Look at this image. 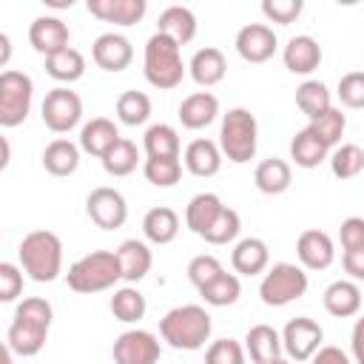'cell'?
Here are the masks:
<instances>
[{
    "label": "cell",
    "instance_id": "1",
    "mask_svg": "<svg viewBox=\"0 0 364 364\" xmlns=\"http://www.w3.org/2000/svg\"><path fill=\"white\" fill-rule=\"evenodd\" d=\"M51 318H54V307L46 299H40V296L23 299L14 307V318L6 330V344L11 347V353L23 355V358L37 355L48 341Z\"/></svg>",
    "mask_w": 364,
    "mask_h": 364
},
{
    "label": "cell",
    "instance_id": "2",
    "mask_svg": "<svg viewBox=\"0 0 364 364\" xmlns=\"http://www.w3.org/2000/svg\"><path fill=\"white\" fill-rule=\"evenodd\" d=\"M210 330L213 321L202 304H179L159 318V336L173 350H202L210 338Z\"/></svg>",
    "mask_w": 364,
    "mask_h": 364
},
{
    "label": "cell",
    "instance_id": "3",
    "mask_svg": "<svg viewBox=\"0 0 364 364\" xmlns=\"http://www.w3.org/2000/svg\"><path fill=\"white\" fill-rule=\"evenodd\" d=\"M17 259L28 279L48 284L63 273V242L54 230H31L17 247Z\"/></svg>",
    "mask_w": 364,
    "mask_h": 364
},
{
    "label": "cell",
    "instance_id": "4",
    "mask_svg": "<svg viewBox=\"0 0 364 364\" xmlns=\"http://www.w3.org/2000/svg\"><path fill=\"white\" fill-rule=\"evenodd\" d=\"M188 65L182 63V46H176L168 34H151L145 43V57H142V74L148 85L159 91H171L182 82Z\"/></svg>",
    "mask_w": 364,
    "mask_h": 364
},
{
    "label": "cell",
    "instance_id": "5",
    "mask_svg": "<svg viewBox=\"0 0 364 364\" xmlns=\"http://www.w3.org/2000/svg\"><path fill=\"white\" fill-rule=\"evenodd\" d=\"M119 279H122V267H119L117 250H91L82 259H77L65 273L68 287L82 296L111 290Z\"/></svg>",
    "mask_w": 364,
    "mask_h": 364
},
{
    "label": "cell",
    "instance_id": "6",
    "mask_svg": "<svg viewBox=\"0 0 364 364\" xmlns=\"http://www.w3.org/2000/svg\"><path fill=\"white\" fill-rule=\"evenodd\" d=\"M219 148L236 165L250 162L256 156V148H259V122H256V117L247 108H230L222 117Z\"/></svg>",
    "mask_w": 364,
    "mask_h": 364
},
{
    "label": "cell",
    "instance_id": "7",
    "mask_svg": "<svg viewBox=\"0 0 364 364\" xmlns=\"http://www.w3.org/2000/svg\"><path fill=\"white\" fill-rule=\"evenodd\" d=\"M307 284H310V279L301 264L279 262L264 270V276L259 282V296L267 307H284V304L299 301L307 293Z\"/></svg>",
    "mask_w": 364,
    "mask_h": 364
},
{
    "label": "cell",
    "instance_id": "8",
    "mask_svg": "<svg viewBox=\"0 0 364 364\" xmlns=\"http://www.w3.org/2000/svg\"><path fill=\"white\" fill-rule=\"evenodd\" d=\"M34 100V82L26 71L6 68L0 74V125L17 128L26 122Z\"/></svg>",
    "mask_w": 364,
    "mask_h": 364
},
{
    "label": "cell",
    "instance_id": "9",
    "mask_svg": "<svg viewBox=\"0 0 364 364\" xmlns=\"http://www.w3.org/2000/svg\"><path fill=\"white\" fill-rule=\"evenodd\" d=\"M40 117L43 125L54 134H68L71 128L80 125L82 119V100L77 91H71L68 85H57L46 94L43 105H40Z\"/></svg>",
    "mask_w": 364,
    "mask_h": 364
},
{
    "label": "cell",
    "instance_id": "10",
    "mask_svg": "<svg viewBox=\"0 0 364 364\" xmlns=\"http://www.w3.org/2000/svg\"><path fill=\"white\" fill-rule=\"evenodd\" d=\"M324 330L316 318L310 316H296L284 324L282 330V347H284V355L299 364V361H310L324 344Z\"/></svg>",
    "mask_w": 364,
    "mask_h": 364
},
{
    "label": "cell",
    "instance_id": "11",
    "mask_svg": "<svg viewBox=\"0 0 364 364\" xmlns=\"http://www.w3.org/2000/svg\"><path fill=\"white\" fill-rule=\"evenodd\" d=\"M85 213L88 219L102 230H117L128 219V202L117 188L100 185L85 196Z\"/></svg>",
    "mask_w": 364,
    "mask_h": 364
},
{
    "label": "cell",
    "instance_id": "12",
    "mask_svg": "<svg viewBox=\"0 0 364 364\" xmlns=\"http://www.w3.org/2000/svg\"><path fill=\"white\" fill-rule=\"evenodd\" d=\"M111 355H114V364H156L162 355V347L154 333L134 327L117 336Z\"/></svg>",
    "mask_w": 364,
    "mask_h": 364
},
{
    "label": "cell",
    "instance_id": "13",
    "mask_svg": "<svg viewBox=\"0 0 364 364\" xmlns=\"http://www.w3.org/2000/svg\"><path fill=\"white\" fill-rule=\"evenodd\" d=\"M236 54L245 60V63H267L276 48H279V40H276V31L267 26V23H247L236 31Z\"/></svg>",
    "mask_w": 364,
    "mask_h": 364
},
{
    "label": "cell",
    "instance_id": "14",
    "mask_svg": "<svg viewBox=\"0 0 364 364\" xmlns=\"http://www.w3.org/2000/svg\"><path fill=\"white\" fill-rule=\"evenodd\" d=\"M68 40H71V31H68V23H63L60 17L54 14H40L31 20L28 26V43L37 54L43 57H51L63 48H68Z\"/></svg>",
    "mask_w": 364,
    "mask_h": 364
},
{
    "label": "cell",
    "instance_id": "15",
    "mask_svg": "<svg viewBox=\"0 0 364 364\" xmlns=\"http://www.w3.org/2000/svg\"><path fill=\"white\" fill-rule=\"evenodd\" d=\"M296 256H299V264L304 270H327L336 259V245H333L330 233H324L318 228H310V230L299 233Z\"/></svg>",
    "mask_w": 364,
    "mask_h": 364
},
{
    "label": "cell",
    "instance_id": "16",
    "mask_svg": "<svg viewBox=\"0 0 364 364\" xmlns=\"http://www.w3.org/2000/svg\"><path fill=\"white\" fill-rule=\"evenodd\" d=\"M91 57L94 63L102 68V71H125L134 60V46L125 34H117V31H105L94 40L91 46Z\"/></svg>",
    "mask_w": 364,
    "mask_h": 364
},
{
    "label": "cell",
    "instance_id": "17",
    "mask_svg": "<svg viewBox=\"0 0 364 364\" xmlns=\"http://www.w3.org/2000/svg\"><path fill=\"white\" fill-rule=\"evenodd\" d=\"M321 57H324V54H321V46H318V40L310 37V34H296V37H290L287 46L282 48L284 68H287L290 74H301V77L313 74V71L321 65Z\"/></svg>",
    "mask_w": 364,
    "mask_h": 364
},
{
    "label": "cell",
    "instance_id": "18",
    "mask_svg": "<svg viewBox=\"0 0 364 364\" xmlns=\"http://www.w3.org/2000/svg\"><path fill=\"white\" fill-rule=\"evenodd\" d=\"M88 14L102 20V23H114V26H134L145 17L148 3L145 0H88L85 3Z\"/></svg>",
    "mask_w": 364,
    "mask_h": 364
},
{
    "label": "cell",
    "instance_id": "19",
    "mask_svg": "<svg viewBox=\"0 0 364 364\" xmlns=\"http://www.w3.org/2000/svg\"><path fill=\"white\" fill-rule=\"evenodd\" d=\"M230 264L239 276H259L270 267V247L264 239L259 236H247L239 239L233 253H230Z\"/></svg>",
    "mask_w": 364,
    "mask_h": 364
},
{
    "label": "cell",
    "instance_id": "20",
    "mask_svg": "<svg viewBox=\"0 0 364 364\" xmlns=\"http://www.w3.org/2000/svg\"><path fill=\"white\" fill-rule=\"evenodd\" d=\"M188 74H191V80H193L196 85H202V88L219 85V82L225 80V74H228V60H225V54H222L216 46H205V48H199V51L191 57Z\"/></svg>",
    "mask_w": 364,
    "mask_h": 364
},
{
    "label": "cell",
    "instance_id": "21",
    "mask_svg": "<svg viewBox=\"0 0 364 364\" xmlns=\"http://www.w3.org/2000/svg\"><path fill=\"white\" fill-rule=\"evenodd\" d=\"M179 122L191 131H199V128H208L216 117H219V100L216 94L210 91H193L188 94L182 102H179Z\"/></svg>",
    "mask_w": 364,
    "mask_h": 364
},
{
    "label": "cell",
    "instance_id": "22",
    "mask_svg": "<svg viewBox=\"0 0 364 364\" xmlns=\"http://www.w3.org/2000/svg\"><path fill=\"white\" fill-rule=\"evenodd\" d=\"M117 259H119V267H122V282H128V284L142 282V279L151 273V267H154V253H151V247H148L145 242H139V239H125V242H119Z\"/></svg>",
    "mask_w": 364,
    "mask_h": 364
},
{
    "label": "cell",
    "instance_id": "23",
    "mask_svg": "<svg viewBox=\"0 0 364 364\" xmlns=\"http://www.w3.org/2000/svg\"><path fill=\"white\" fill-rule=\"evenodd\" d=\"M321 301H324V310H327L330 316H336V318H350V316H358L364 296H361V287H358L353 279H338V282L327 284Z\"/></svg>",
    "mask_w": 364,
    "mask_h": 364
},
{
    "label": "cell",
    "instance_id": "24",
    "mask_svg": "<svg viewBox=\"0 0 364 364\" xmlns=\"http://www.w3.org/2000/svg\"><path fill=\"white\" fill-rule=\"evenodd\" d=\"M245 353L250 355L253 364H273L284 353L282 333L273 330L270 324H253L245 336Z\"/></svg>",
    "mask_w": 364,
    "mask_h": 364
},
{
    "label": "cell",
    "instance_id": "25",
    "mask_svg": "<svg viewBox=\"0 0 364 364\" xmlns=\"http://www.w3.org/2000/svg\"><path fill=\"white\" fill-rule=\"evenodd\" d=\"M222 159H225V154H222L219 142L202 139V136L188 142V148L182 154V162L193 176H216L222 168Z\"/></svg>",
    "mask_w": 364,
    "mask_h": 364
},
{
    "label": "cell",
    "instance_id": "26",
    "mask_svg": "<svg viewBox=\"0 0 364 364\" xmlns=\"http://www.w3.org/2000/svg\"><path fill=\"white\" fill-rule=\"evenodd\" d=\"M117 139H119V128H117L114 119H108V117H94V119L85 122L82 131H80V148H82L85 154L97 156V159H102V156L111 151V145H114Z\"/></svg>",
    "mask_w": 364,
    "mask_h": 364
},
{
    "label": "cell",
    "instance_id": "27",
    "mask_svg": "<svg viewBox=\"0 0 364 364\" xmlns=\"http://www.w3.org/2000/svg\"><path fill=\"white\" fill-rule=\"evenodd\" d=\"M80 145H74L71 139L60 136V139H51L46 148H43V168L51 173V176H71L77 168H80Z\"/></svg>",
    "mask_w": 364,
    "mask_h": 364
},
{
    "label": "cell",
    "instance_id": "28",
    "mask_svg": "<svg viewBox=\"0 0 364 364\" xmlns=\"http://www.w3.org/2000/svg\"><path fill=\"white\" fill-rule=\"evenodd\" d=\"M222 210H225V202H222L216 193H210V191L196 193V196H191V202H188V208H185V225H188L191 233L205 236L208 228L216 222V216H219Z\"/></svg>",
    "mask_w": 364,
    "mask_h": 364
},
{
    "label": "cell",
    "instance_id": "29",
    "mask_svg": "<svg viewBox=\"0 0 364 364\" xmlns=\"http://www.w3.org/2000/svg\"><path fill=\"white\" fill-rule=\"evenodd\" d=\"M156 31L168 34L176 46H188L196 37V14L188 6H168L156 20Z\"/></svg>",
    "mask_w": 364,
    "mask_h": 364
},
{
    "label": "cell",
    "instance_id": "30",
    "mask_svg": "<svg viewBox=\"0 0 364 364\" xmlns=\"http://www.w3.org/2000/svg\"><path fill=\"white\" fill-rule=\"evenodd\" d=\"M253 182L262 193L267 196H279L290 188L293 182V168L287 159H279V156H270V159H262L253 171Z\"/></svg>",
    "mask_w": 364,
    "mask_h": 364
},
{
    "label": "cell",
    "instance_id": "31",
    "mask_svg": "<svg viewBox=\"0 0 364 364\" xmlns=\"http://www.w3.org/2000/svg\"><path fill=\"white\" fill-rule=\"evenodd\" d=\"M142 233L151 245H171L179 233V213L168 205H156L142 216Z\"/></svg>",
    "mask_w": 364,
    "mask_h": 364
},
{
    "label": "cell",
    "instance_id": "32",
    "mask_svg": "<svg viewBox=\"0 0 364 364\" xmlns=\"http://www.w3.org/2000/svg\"><path fill=\"white\" fill-rule=\"evenodd\" d=\"M142 148H145V156H151V159H179V154H182L179 131L168 122L148 125V131L142 136Z\"/></svg>",
    "mask_w": 364,
    "mask_h": 364
},
{
    "label": "cell",
    "instance_id": "33",
    "mask_svg": "<svg viewBox=\"0 0 364 364\" xmlns=\"http://www.w3.org/2000/svg\"><path fill=\"white\" fill-rule=\"evenodd\" d=\"M290 159L304 168V171H313L318 168L324 159H330V148L310 131V128H301L293 139H290Z\"/></svg>",
    "mask_w": 364,
    "mask_h": 364
},
{
    "label": "cell",
    "instance_id": "34",
    "mask_svg": "<svg viewBox=\"0 0 364 364\" xmlns=\"http://www.w3.org/2000/svg\"><path fill=\"white\" fill-rule=\"evenodd\" d=\"M46 71L57 82H77L85 74V57H82V51L68 46V48L46 57Z\"/></svg>",
    "mask_w": 364,
    "mask_h": 364
},
{
    "label": "cell",
    "instance_id": "35",
    "mask_svg": "<svg viewBox=\"0 0 364 364\" xmlns=\"http://www.w3.org/2000/svg\"><path fill=\"white\" fill-rule=\"evenodd\" d=\"M296 105H299V111H301L307 119H316V117H321L324 111L333 108L330 88H327L321 80H304V82L296 88Z\"/></svg>",
    "mask_w": 364,
    "mask_h": 364
},
{
    "label": "cell",
    "instance_id": "36",
    "mask_svg": "<svg viewBox=\"0 0 364 364\" xmlns=\"http://www.w3.org/2000/svg\"><path fill=\"white\" fill-rule=\"evenodd\" d=\"M145 310H148V301H145V296L134 284H125V287L114 290V296H111V313H114L117 321L136 324L145 316Z\"/></svg>",
    "mask_w": 364,
    "mask_h": 364
},
{
    "label": "cell",
    "instance_id": "37",
    "mask_svg": "<svg viewBox=\"0 0 364 364\" xmlns=\"http://www.w3.org/2000/svg\"><path fill=\"white\" fill-rule=\"evenodd\" d=\"M100 162H102V171H105L108 176H128V173H134L136 165H139V151H136V145H134L131 139L119 136V139L111 145V151H108Z\"/></svg>",
    "mask_w": 364,
    "mask_h": 364
},
{
    "label": "cell",
    "instance_id": "38",
    "mask_svg": "<svg viewBox=\"0 0 364 364\" xmlns=\"http://www.w3.org/2000/svg\"><path fill=\"white\" fill-rule=\"evenodd\" d=\"M151 108L154 105H151V97L145 91H122L117 97V119L122 125H131V128L145 125L151 117Z\"/></svg>",
    "mask_w": 364,
    "mask_h": 364
},
{
    "label": "cell",
    "instance_id": "39",
    "mask_svg": "<svg viewBox=\"0 0 364 364\" xmlns=\"http://www.w3.org/2000/svg\"><path fill=\"white\" fill-rule=\"evenodd\" d=\"M330 171L336 179H355L364 171V148L355 142H341L330 154Z\"/></svg>",
    "mask_w": 364,
    "mask_h": 364
},
{
    "label": "cell",
    "instance_id": "40",
    "mask_svg": "<svg viewBox=\"0 0 364 364\" xmlns=\"http://www.w3.org/2000/svg\"><path fill=\"white\" fill-rule=\"evenodd\" d=\"M199 296H202V301L210 304V307H230V304H236L239 296H242V282H239L236 273H222L216 282H210L208 287H202Z\"/></svg>",
    "mask_w": 364,
    "mask_h": 364
},
{
    "label": "cell",
    "instance_id": "41",
    "mask_svg": "<svg viewBox=\"0 0 364 364\" xmlns=\"http://www.w3.org/2000/svg\"><path fill=\"white\" fill-rule=\"evenodd\" d=\"M307 128L333 151V148L341 145V136H344V128H347V117L341 114V108H330V111H324L321 117L310 119Z\"/></svg>",
    "mask_w": 364,
    "mask_h": 364
},
{
    "label": "cell",
    "instance_id": "42",
    "mask_svg": "<svg viewBox=\"0 0 364 364\" xmlns=\"http://www.w3.org/2000/svg\"><path fill=\"white\" fill-rule=\"evenodd\" d=\"M142 173L154 188H173L182 179V162L179 159H151V156H145Z\"/></svg>",
    "mask_w": 364,
    "mask_h": 364
},
{
    "label": "cell",
    "instance_id": "43",
    "mask_svg": "<svg viewBox=\"0 0 364 364\" xmlns=\"http://www.w3.org/2000/svg\"><path fill=\"white\" fill-rule=\"evenodd\" d=\"M188 282L196 287V290H202V287H208L210 282H216L222 273H225V267H222V262L216 259V256H210V253H199V256H193L191 262H188Z\"/></svg>",
    "mask_w": 364,
    "mask_h": 364
},
{
    "label": "cell",
    "instance_id": "44",
    "mask_svg": "<svg viewBox=\"0 0 364 364\" xmlns=\"http://www.w3.org/2000/svg\"><path fill=\"white\" fill-rule=\"evenodd\" d=\"M239 230H242V216L233 208L225 205V210L216 216V222L208 228V233L202 239L208 245H228V242H233L239 236Z\"/></svg>",
    "mask_w": 364,
    "mask_h": 364
},
{
    "label": "cell",
    "instance_id": "45",
    "mask_svg": "<svg viewBox=\"0 0 364 364\" xmlns=\"http://www.w3.org/2000/svg\"><path fill=\"white\" fill-rule=\"evenodd\" d=\"M245 344H239L236 338H216L205 350V364H245Z\"/></svg>",
    "mask_w": 364,
    "mask_h": 364
},
{
    "label": "cell",
    "instance_id": "46",
    "mask_svg": "<svg viewBox=\"0 0 364 364\" xmlns=\"http://www.w3.org/2000/svg\"><path fill=\"white\" fill-rule=\"evenodd\" d=\"M336 94H338L341 105H347V108H364V71H347L338 80Z\"/></svg>",
    "mask_w": 364,
    "mask_h": 364
},
{
    "label": "cell",
    "instance_id": "47",
    "mask_svg": "<svg viewBox=\"0 0 364 364\" xmlns=\"http://www.w3.org/2000/svg\"><path fill=\"white\" fill-rule=\"evenodd\" d=\"M304 3L301 0H264L262 3V14L270 20V23H279V26H290L299 20Z\"/></svg>",
    "mask_w": 364,
    "mask_h": 364
},
{
    "label": "cell",
    "instance_id": "48",
    "mask_svg": "<svg viewBox=\"0 0 364 364\" xmlns=\"http://www.w3.org/2000/svg\"><path fill=\"white\" fill-rule=\"evenodd\" d=\"M23 293V267L14 262H0V301H14Z\"/></svg>",
    "mask_w": 364,
    "mask_h": 364
},
{
    "label": "cell",
    "instance_id": "49",
    "mask_svg": "<svg viewBox=\"0 0 364 364\" xmlns=\"http://www.w3.org/2000/svg\"><path fill=\"white\" fill-rule=\"evenodd\" d=\"M338 239L344 250H355L364 245V219L361 216H347L338 228Z\"/></svg>",
    "mask_w": 364,
    "mask_h": 364
},
{
    "label": "cell",
    "instance_id": "50",
    "mask_svg": "<svg viewBox=\"0 0 364 364\" xmlns=\"http://www.w3.org/2000/svg\"><path fill=\"white\" fill-rule=\"evenodd\" d=\"M341 267L353 282H364V245L355 250H344L341 256Z\"/></svg>",
    "mask_w": 364,
    "mask_h": 364
},
{
    "label": "cell",
    "instance_id": "51",
    "mask_svg": "<svg viewBox=\"0 0 364 364\" xmlns=\"http://www.w3.org/2000/svg\"><path fill=\"white\" fill-rule=\"evenodd\" d=\"M310 364H350V355H347L341 347L324 344V347L310 358Z\"/></svg>",
    "mask_w": 364,
    "mask_h": 364
},
{
    "label": "cell",
    "instance_id": "52",
    "mask_svg": "<svg viewBox=\"0 0 364 364\" xmlns=\"http://www.w3.org/2000/svg\"><path fill=\"white\" fill-rule=\"evenodd\" d=\"M350 350H353L355 364H364V316H358L355 324H353V333H350Z\"/></svg>",
    "mask_w": 364,
    "mask_h": 364
},
{
    "label": "cell",
    "instance_id": "53",
    "mask_svg": "<svg viewBox=\"0 0 364 364\" xmlns=\"http://www.w3.org/2000/svg\"><path fill=\"white\" fill-rule=\"evenodd\" d=\"M9 57H11V40L9 34L0 31V65H9Z\"/></svg>",
    "mask_w": 364,
    "mask_h": 364
},
{
    "label": "cell",
    "instance_id": "54",
    "mask_svg": "<svg viewBox=\"0 0 364 364\" xmlns=\"http://www.w3.org/2000/svg\"><path fill=\"white\" fill-rule=\"evenodd\" d=\"M0 145H3V159H0V168H9V162H11V148H9V139H6V136H0Z\"/></svg>",
    "mask_w": 364,
    "mask_h": 364
},
{
    "label": "cell",
    "instance_id": "55",
    "mask_svg": "<svg viewBox=\"0 0 364 364\" xmlns=\"http://www.w3.org/2000/svg\"><path fill=\"white\" fill-rule=\"evenodd\" d=\"M0 364H14V353L9 344H3V353H0Z\"/></svg>",
    "mask_w": 364,
    "mask_h": 364
},
{
    "label": "cell",
    "instance_id": "56",
    "mask_svg": "<svg viewBox=\"0 0 364 364\" xmlns=\"http://www.w3.org/2000/svg\"><path fill=\"white\" fill-rule=\"evenodd\" d=\"M273 364H293V361H290V358H276Z\"/></svg>",
    "mask_w": 364,
    "mask_h": 364
}]
</instances>
